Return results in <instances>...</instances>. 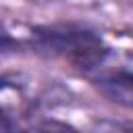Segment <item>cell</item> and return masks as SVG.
I'll return each instance as SVG.
<instances>
[{
  "mask_svg": "<svg viewBox=\"0 0 133 133\" xmlns=\"http://www.w3.org/2000/svg\"><path fill=\"white\" fill-rule=\"evenodd\" d=\"M31 42L37 50L58 56L69 64L91 71L106 62L108 48L104 39L85 27L77 25H44L31 31Z\"/></svg>",
  "mask_w": 133,
  "mask_h": 133,
  "instance_id": "cell-1",
  "label": "cell"
},
{
  "mask_svg": "<svg viewBox=\"0 0 133 133\" xmlns=\"http://www.w3.org/2000/svg\"><path fill=\"white\" fill-rule=\"evenodd\" d=\"M21 102H23L21 87L12 81L0 79V131L17 127L15 116L19 112Z\"/></svg>",
  "mask_w": 133,
  "mask_h": 133,
  "instance_id": "cell-2",
  "label": "cell"
},
{
  "mask_svg": "<svg viewBox=\"0 0 133 133\" xmlns=\"http://www.w3.org/2000/svg\"><path fill=\"white\" fill-rule=\"evenodd\" d=\"M108 73H112V75H116V77H123V79H127V81L133 83V52H131V54H125V56L118 60V64H116L112 71H108Z\"/></svg>",
  "mask_w": 133,
  "mask_h": 133,
  "instance_id": "cell-4",
  "label": "cell"
},
{
  "mask_svg": "<svg viewBox=\"0 0 133 133\" xmlns=\"http://www.w3.org/2000/svg\"><path fill=\"white\" fill-rule=\"evenodd\" d=\"M96 85L112 102H118L127 108H133V83L131 81H127L123 77H116V75L106 71L96 79Z\"/></svg>",
  "mask_w": 133,
  "mask_h": 133,
  "instance_id": "cell-3",
  "label": "cell"
}]
</instances>
